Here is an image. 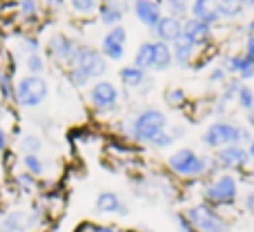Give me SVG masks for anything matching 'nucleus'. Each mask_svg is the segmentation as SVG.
Instances as JSON below:
<instances>
[{"mask_svg":"<svg viewBox=\"0 0 254 232\" xmlns=\"http://www.w3.org/2000/svg\"><path fill=\"white\" fill-rule=\"evenodd\" d=\"M167 167L181 179H201V176L210 174L212 165L210 158L196 154L192 148H181L167 156Z\"/></svg>","mask_w":254,"mask_h":232,"instance_id":"obj_1","label":"nucleus"},{"mask_svg":"<svg viewBox=\"0 0 254 232\" xmlns=\"http://www.w3.org/2000/svg\"><path fill=\"white\" fill-rule=\"evenodd\" d=\"M239 199V181L232 174H216L210 183L203 188V203L212 206L214 210L219 208L234 206Z\"/></svg>","mask_w":254,"mask_h":232,"instance_id":"obj_2","label":"nucleus"},{"mask_svg":"<svg viewBox=\"0 0 254 232\" xmlns=\"http://www.w3.org/2000/svg\"><path fill=\"white\" fill-rule=\"evenodd\" d=\"M250 132L246 127H239L234 123L228 121H216L203 132L201 141L212 150L225 148V145H241V143H250Z\"/></svg>","mask_w":254,"mask_h":232,"instance_id":"obj_3","label":"nucleus"},{"mask_svg":"<svg viewBox=\"0 0 254 232\" xmlns=\"http://www.w3.org/2000/svg\"><path fill=\"white\" fill-rule=\"evenodd\" d=\"M165 125H167V116L163 114L161 110H154V107H147L143 110L140 114H136V118L131 121L129 125V134L134 141L138 143H149L156 139L161 132H165Z\"/></svg>","mask_w":254,"mask_h":232,"instance_id":"obj_4","label":"nucleus"},{"mask_svg":"<svg viewBox=\"0 0 254 232\" xmlns=\"http://www.w3.org/2000/svg\"><path fill=\"white\" fill-rule=\"evenodd\" d=\"M183 215L198 232H232V226L228 224V219L207 203H194V206L185 208Z\"/></svg>","mask_w":254,"mask_h":232,"instance_id":"obj_5","label":"nucleus"},{"mask_svg":"<svg viewBox=\"0 0 254 232\" xmlns=\"http://www.w3.org/2000/svg\"><path fill=\"white\" fill-rule=\"evenodd\" d=\"M49 94V87H47V80L43 76H25V78L18 80L16 85V98L13 103H18L20 107H27V110H34V107H40L45 103Z\"/></svg>","mask_w":254,"mask_h":232,"instance_id":"obj_6","label":"nucleus"},{"mask_svg":"<svg viewBox=\"0 0 254 232\" xmlns=\"http://www.w3.org/2000/svg\"><path fill=\"white\" fill-rule=\"evenodd\" d=\"M71 67H78L89 78H98V76H103L107 72L105 56H103L98 49L89 47V45H78V49H76V61Z\"/></svg>","mask_w":254,"mask_h":232,"instance_id":"obj_7","label":"nucleus"},{"mask_svg":"<svg viewBox=\"0 0 254 232\" xmlns=\"http://www.w3.org/2000/svg\"><path fill=\"white\" fill-rule=\"evenodd\" d=\"M89 103L101 114L114 112L116 105H119V89H116V85L110 83V80H98L89 89Z\"/></svg>","mask_w":254,"mask_h":232,"instance_id":"obj_8","label":"nucleus"},{"mask_svg":"<svg viewBox=\"0 0 254 232\" xmlns=\"http://www.w3.org/2000/svg\"><path fill=\"white\" fill-rule=\"evenodd\" d=\"M76 49H78V43L65 34H52L47 40V56L58 63H65L69 67L76 61Z\"/></svg>","mask_w":254,"mask_h":232,"instance_id":"obj_9","label":"nucleus"},{"mask_svg":"<svg viewBox=\"0 0 254 232\" xmlns=\"http://www.w3.org/2000/svg\"><path fill=\"white\" fill-rule=\"evenodd\" d=\"M214 163L216 167H223V170H246L250 156L243 145H225V148L216 150Z\"/></svg>","mask_w":254,"mask_h":232,"instance_id":"obj_10","label":"nucleus"},{"mask_svg":"<svg viewBox=\"0 0 254 232\" xmlns=\"http://www.w3.org/2000/svg\"><path fill=\"white\" fill-rule=\"evenodd\" d=\"M125 40H127V31L123 25L110 27L105 36H103V45H101V54L110 61H121L125 54Z\"/></svg>","mask_w":254,"mask_h":232,"instance_id":"obj_11","label":"nucleus"},{"mask_svg":"<svg viewBox=\"0 0 254 232\" xmlns=\"http://www.w3.org/2000/svg\"><path fill=\"white\" fill-rule=\"evenodd\" d=\"M181 38L188 40L194 47H201L207 40L212 38V27L205 22L196 20V18H185L183 20V31H181Z\"/></svg>","mask_w":254,"mask_h":232,"instance_id":"obj_12","label":"nucleus"},{"mask_svg":"<svg viewBox=\"0 0 254 232\" xmlns=\"http://www.w3.org/2000/svg\"><path fill=\"white\" fill-rule=\"evenodd\" d=\"M29 226V212L27 210H4L0 208V232H27Z\"/></svg>","mask_w":254,"mask_h":232,"instance_id":"obj_13","label":"nucleus"},{"mask_svg":"<svg viewBox=\"0 0 254 232\" xmlns=\"http://www.w3.org/2000/svg\"><path fill=\"white\" fill-rule=\"evenodd\" d=\"M94 208H96V212H101V215H121V217H125L127 212H129L127 203L116 192H112V190H105V192L98 194Z\"/></svg>","mask_w":254,"mask_h":232,"instance_id":"obj_14","label":"nucleus"},{"mask_svg":"<svg viewBox=\"0 0 254 232\" xmlns=\"http://www.w3.org/2000/svg\"><path fill=\"white\" fill-rule=\"evenodd\" d=\"M181 31H183V20L172 18V16H163L161 20H158V25L154 27L156 38L161 40V43H165V45L181 40Z\"/></svg>","mask_w":254,"mask_h":232,"instance_id":"obj_15","label":"nucleus"},{"mask_svg":"<svg viewBox=\"0 0 254 232\" xmlns=\"http://www.w3.org/2000/svg\"><path fill=\"white\" fill-rule=\"evenodd\" d=\"M134 13L145 27H149V29H154V27L158 25V20L163 18L161 16V4H158L156 0H136Z\"/></svg>","mask_w":254,"mask_h":232,"instance_id":"obj_16","label":"nucleus"},{"mask_svg":"<svg viewBox=\"0 0 254 232\" xmlns=\"http://www.w3.org/2000/svg\"><path fill=\"white\" fill-rule=\"evenodd\" d=\"M127 11V2L121 0H103L101 7H98V18H101L103 25L107 27H116L121 22V18Z\"/></svg>","mask_w":254,"mask_h":232,"instance_id":"obj_17","label":"nucleus"},{"mask_svg":"<svg viewBox=\"0 0 254 232\" xmlns=\"http://www.w3.org/2000/svg\"><path fill=\"white\" fill-rule=\"evenodd\" d=\"M190 11H192V18H196V20L205 22L210 27L221 20L219 9H216V0H192Z\"/></svg>","mask_w":254,"mask_h":232,"instance_id":"obj_18","label":"nucleus"},{"mask_svg":"<svg viewBox=\"0 0 254 232\" xmlns=\"http://www.w3.org/2000/svg\"><path fill=\"white\" fill-rule=\"evenodd\" d=\"M119 76H121V80H123L125 87H131V89H140V87L147 89V87H152V78L147 80V72L138 70L136 65L123 67V70L119 72Z\"/></svg>","mask_w":254,"mask_h":232,"instance_id":"obj_19","label":"nucleus"},{"mask_svg":"<svg viewBox=\"0 0 254 232\" xmlns=\"http://www.w3.org/2000/svg\"><path fill=\"white\" fill-rule=\"evenodd\" d=\"M225 72H237L243 80H250L254 76V63L243 54L241 56H230L228 63H225Z\"/></svg>","mask_w":254,"mask_h":232,"instance_id":"obj_20","label":"nucleus"},{"mask_svg":"<svg viewBox=\"0 0 254 232\" xmlns=\"http://www.w3.org/2000/svg\"><path fill=\"white\" fill-rule=\"evenodd\" d=\"M174 58H172V47L161 40H154V70L156 72H165L172 67Z\"/></svg>","mask_w":254,"mask_h":232,"instance_id":"obj_21","label":"nucleus"},{"mask_svg":"<svg viewBox=\"0 0 254 232\" xmlns=\"http://www.w3.org/2000/svg\"><path fill=\"white\" fill-rule=\"evenodd\" d=\"M194 45H190L188 40H176L174 45H172V58H174V63L176 65H181V67H185V65H190L192 63V56H194Z\"/></svg>","mask_w":254,"mask_h":232,"instance_id":"obj_22","label":"nucleus"},{"mask_svg":"<svg viewBox=\"0 0 254 232\" xmlns=\"http://www.w3.org/2000/svg\"><path fill=\"white\" fill-rule=\"evenodd\" d=\"M134 65L143 72L154 70V43H143L138 49H136Z\"/></svg>","mask_w":254,"mask_h":232,"instance_id":"obj_23","label":"nucleus"},{"mask_svg":"<svg viewBox=\"0 0 254 232\" xmlns=\"http://www.w3.org/2000/svg\"><path fill=\"white\" fill-rule=\"evenodd\" d=\"M18 150L22 152V156L25 154H38L40 150H43V139H40L38 134H22L20 141H18Z\"/></svg>","mask_w":254,"mask_h":232,"instance_id":"obj_24","label":"nucleus"},{"mask_svg":"<svg viewBox=\"0 0 254 232\" xmlns=\"http://www.w3.org/2000/svg\"><path fill=\"white\" fill-rule=\"evenodd\" d=\"M22 167H25V172H29L34 179H40V176L45 174V163L38 154H25V156H22Z\"/></svg>","mask_w":254,"mask_h":232,"instance_id":"obj_25","label":"nucleus"},{"mask_svg":"<svg viewBox=\"0 0 254 232\" xmlns=\"http://www.w3.org/2000/svg\"><path fill=\"white\" fill-rule=\"evenodd\" d=\"M216 9H219L221 18H239L243 13V7L239 0H216Z\"/></svg>","mask_w":254,"mask_h":232,"instance_id":"obj_26","label":"nucleus"},{"mask_svg":"<svg viewBox=\"0 0 254 232\" xmlns=\"http://www.w3.org/2000/svg\"><path fill=\"white\" fill-rule=\"evenodd\" d=\"M0 96L4 101L16 98V80H11V72H0Z\"/></svg>","mask_w":254,"mask_h":232,"instance_id":"obj_27","label":"nucleus"},{"mask_svg":"<svg viewBox=\"0 0 254 232\" xmlns=\"http://www.w3.org/2000/svg\"><path fill=\"white\" fill-rule=\"evenodd\" d=\"M13 183H16V188L20 190V192H27V194L34 192V190L38 188V181H36L34 176H31L29 172H25V170L18 172V174L13 176Z\"/></svg>","mask_w":254,"mask_h":232,"instance_id":"obj_28","label":"nucleus"},{"mask_svg":"<svg viewBox=\"0 0 254 232\" xmlns=\"http://www.w3.org/2000/svg\"><path fill=\"white\" fill-rule=\"evenodd\" d=\"M167 2V11H170L172 18H185V13L190 11V2L192 0H165Z\"/></svg>","mask_w":254,"mask_h":232,"instance_id":"obj_29","label":"nucleus"},{"mask_svg":"<svg viewBox=\"0 0 254 232\" xmlns=\"http://www.w3.org/2000/svg\"><path fill=\"white\" fill-rule=\"evenodd\" d=\"M237 103H239V107H243V110H254V92L248 85H241L239 87V92H237Z\"/></svg>","mask_w":254,"mask_h":232,"instance_id":"obj_30","label":"nucleus"},{"mask_svg":"<svg viewBox=\"0 0 254 232\" xmlns=\"http://www.w3.org/2000/svg\"><path fill=\"white\" fill-rule=\"evenodd\" d=\"M67 80H69V85H74V87H87L89 85V76L85 74V72H80L78 67H69V72H67Z\"/></svg>","mask_w":254,"mask_h":232,"instance_id":"obj_31","label":"nucleus"},{"mask_svg":"<svg viewBox=\"0 0 254 232\" xmlns=\"http://www.w3.org/2000/svg\"><path fill=\"white\" fill-rule=\"evenodd\" d=\"M25 65H27V70H29V74H34V76H40L45 70V61L40 54H29V56L25 58Z\"/></svg>","mask_w":254,"mask_h":232,"instance_id":"obj_32","label":"nucleus"},{"mask_svg":"<svg viewBox=\"0 0 254 232\" xmlns=\"http://www.w3.org/2000/svg\"><path fill=\"white\" fill-rule=\"evenodd\" d=\"M165 103L170 107H181L185 103V92H183V89H179V87L167 89V92H165Z\"/></svg>","mask_w":254,"mask_h":232,"instance_id":"obj_33","label":"nucleus"},{"mask_svg":"<svg viewBox=\"0 0 254 232\" xmlns=\"http://www.w3.org/2000/svg\"><path fill=\"white\" fill-rule=\"evenodd\" d=\"M96 2L98 0H69L71 9H74L76 13H92L94 9H96Z\"/></svg>","mask_w":254,"mask_h":232,"instance_id":"obj_34","label":"nucleus"},{"mask_svg":"<svg viewBox=\"0 0 254 232\" xmlns=\"http://www.w3.org/2000/svg\"><path fill=\"white\" fill-rule=\"evenodd\" d=\"M20 13L25 18H36L38 13V0H20Z\"/></svg>","mask_w":254,"mask_h":232,"instance_id":"obj_35","label":"nucleus"},{"mask_svg":"<svg viewBox=\"0 0 254 232\" xmlns=\"http://www.w3.org/2000/svg\"><path fill=\"white\" fill-rule=\"evenodd\" d=\"M172 143H174V136L167 134V132H161V134H158L156 139L152 141V148H156V150H165V148H170Z\"/></svg>","mask_w":254,"mask_h":232,"instance_id":"obj_36","label":"nucleus"},{"mask_svg":"<svg viewBox=\"0 0 254 232\" xmlns=\"http://www.w3.org/2000/svg\"><path fill=\"white\" fill-rule=\"evenodd\" d=\"M22 49L27 52V56H29V54H38V49H40L38 38H36V36H25V38H22Z\"/></svg>","mask_w":254,"mask_h":232,"instance_id":"obj_37","label":"nucleus"},{"mask_svg":"<svg viewBox=\"0 0 254 232\" xmlns=\"http://www.w3.org/2000/svg\"><path fill=\"white\" fill-rule=\"evenodd\" d=\"M174 221H176V226H179V230H181V232H198V230L194 228L192 224H190V219L183 215V212H179V215H174Z\"/></svg>","mask_w":254,"mask_h":232,"instance_id":"obj_38","label":"nucleus"},{"mask_svg":"<svg viewBox=\"0 0 254 232\" xmlns=\"http://www.w3.org/2000/svg\"><path fill=\"white\" fill-rule=\"evenodd\" d=\"M239 80H232V83L228 85V89H225V94H223V103H228V101H232V98H237V92H239Z\"/></svg>","mask_w":254,"mask_h":232,"instance_id":"obj_39","label":"nucleus"},{"mask_svg":"<svg viewBox=\"0 0 254 232\" xmlns=\"http://www.w3.org/2000/svg\"><path fill=\"white\" fill-rule=\"evenodd\" d=\"M225 74H228V72H225V67H214V70H212V74H210V80H212V83H223Z\"/></svg>","mask_w":254,"mask_h":232,"instance_id":"obj_40","label":"nucleus"},{"mask_svg":"<svg viewBox=\"0 0 254 232\" xmlns=\"http://www.w3.org/2000/svg\"><path fill=\"white\" fill-rule=\"evenodd\" d=\"M243 208H246V212H250L254 217V188L246 194V199H243Z\"/></svg>","mask_w":254,"mask_h":232,"instance_id":"obj_41","label":"nucleus"},{"mask_svg":"<svg viewBox=\"0 0 254 232\" xmlns=\"http://www.w3.org/2000/svg\"><path fill=\"white\" fill-rule=\"evenodd\" d=\"M89 232H119L114 226H105V224H89Z\"/></svg>","mask_w":254,"mask_h":232,"instance_id":"obj_42","label":"nucleus"},{"mask_svg":"<svg viewBox=\"0 0 254 232\" xmlns=\"http://www.w3.org/2000/svg\"><path fill=\"white\" fill-rule=\"evenodd\" d=\"M246 58H250L254 63V36H248V43H246V54H243Z\"/></svg>","mask_w":254,"mask_h":232,"instance_id":"obj_43","label":"nucleus"},{"mask_svg":"<svg viewBox=\"0 0 254 232\" xmlns=\"http://www.w3.org/2000/svg\"><path fill=\"white\" fill-rule=\"evenodd\" d=\"M7 148H9V134L0 127V154L7 152Z\"/></svg>","mask_w":254,"mask_h":232,"instance_id":"obj_44","label":"nucleus"},{"mask_svg":"<svg viewBox=\"0 0 254 232\" xmlns=\"http://www.w3.org/2000/svg\"><path fill=\"white\" fill-rule=\"evenodd\" d=\"M248 156H250V163H254V136L250 139V143H248Z\"/></svg>","mask_w":254,"mask_h":232,"instance_id":"obj_45","label":"nucleus"},{"mask_svg":"<svg viewBox=\"0 0 254 232\" xmlns=\"http://www.w3.org/2000/svg\"><path fill=\"white\" fill-rule=\"evenodd\" d=\"M239 2H241L243 9H252L254 7V0H239Z\"/></svg>","mask_w":254,"mask_h":232,"instance_id":"obj_46","label":"nucleus"},{"mask_svg":"<svg viewBox=\"0 0 254 232\" xmlns=\"http://www.w3.org/2000/svg\"><path fill=\"white\" fill-rule=\"evenodd\" d=\"M248 123H250V127H254V110H250V114H248Z\"/></svg>","mask_w":254,"mask_h":232,"instance_id":"obj_47","label":"nucleus"},{"mask_svg":"<svg viewBox=\"0 0 254 232\" xmlns=\"http://www.w3.org/2000/svg\"><path fill=\"white\" fill-rule=\"evenodd\" d=\"M248 34L254 36V18H252V22H250V25H248Z\"/></svg>","mask_w":254,"mask_h":232,"instance_id":"obj_48","label":"nucleus"},{"mask_svg":"<svg viewBox=\"0 0 254 232\" xmlns=\"http://www.w3.org/2000/svg\"><path fill=\"white\" fill-rule=\"evenodd\" d=\"M49 4H54V7H61L63 0H49Z\"/></svg>","mask_w":254,"mask_h":232,"instance_id":"obj_49","label":"nucleus"},{"mask_svg":"<svg viewBox=\"0 0 254 232\" xmlns=\"http://www.w3.org/2000/svg\"><path fill=\"white\" fill-rule=\"evenodd\" d=\"M2 114H4V107H2V105H0V123H2V118H4Z\"/></svg>","mask_w":254,"mask_h":232,"instance_id":"obj_50","label":"nucleus"},{"mask_svg":"<svg viewBox=\"0 0 254 232\" xmlns=\"http://www.w3.org/2000/svg\"><path fill=\"white\" fill-rule=\"evenodd\" d=\"M125 232H154V230H125Z\"/></svg>","mask_w":254,"mask_h":232,"instance_id":"obj_51","label":"nucleus"}]
</instances>
